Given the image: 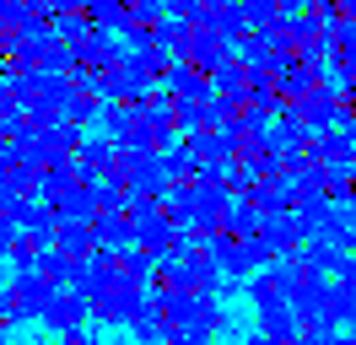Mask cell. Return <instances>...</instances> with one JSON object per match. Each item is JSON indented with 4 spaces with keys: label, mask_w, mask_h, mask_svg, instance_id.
I'll return each mask as SVG.
<instances>
[{
    "label": "cell",
    "mask_w": 356,
    "mask_h": 345,
    "mask_svg": "<svg viewBox=\"0 0 356 345\" xmlns=\"http://www.w3.org/2000/svg\"><path fill=\"white\" fill-rule=\"evenodd\" d=\"M49 17H76V11H87V0H38Z\"/></svg>",
    "instance_id": "cell-24"
},
{
    "label": "cell",
    "mask_w": 356,
    "mask_h": 345,
    "mask_svg": "<svg viewBox=\"0 0 356 345\" xmlns=\"http://www.w3.org/2000/svg\"><path fill=\"white\" fill-rule=\"evenodd\" d=\"M76 270H81V259L60 254V248H49V254L38 259V275H44V280H54V286H76Z\"/></svg>",
    "instance_id": "cell-15"
},
{
    "label": "cell",
    "mask_w": 356,
    "mask_h": 345,
    "mask_svg": "<svg viewBox=\"0 0 356 345\" xmlns=\"http://www.w3.org/2000/svg\"><path fill=\"white\" fill-rule=\"evenodd\" d=\"M248 302L254 307H270V302H286V286L275 270H259V275H248Z\"/></svg>",
    "instance_id": "cell-20"
},
{
    "label": "cell",
    "mask_w": 356,
    "mask_h": 345,
    "mask_svg": "<svg viewBox=\"0 0 356 345\" xmlns=\"http://www.w3.org/2000/svg\"><path fill=\"white\" fill-rule=\"evenodd\" d=\"M0 141H6V129H0Z\"/></svg>",
    "instance_id": "cell-31"
},
{
    "label": "cell",
    "mask_w": 356,
    "mask_h": 345,
    "mask_svg": "<svg viewBox=\"0 0 356 345\" xmlns=\"http://www.w3.org/2000/svg\"><path fill=\"white\" fill-rule=\"evenodd\" d=\"M130 335H135V345H162L168 340V319H162L156 307H146V313L130 323Z\"/></svg>",
    "instance_id": "cell-23"
},
{
    "label": "cell",
    "mask_w": 356,
    "mask_h": 345,
    "mask_svg": "<svg viewBox=\"0 0 356 345\" xmlns=\"http://www.w3.org/2000/svg\"><path fill=\"white\" fill-rule=\"evenodd\" d=\"M156 270V259L146 254V248H140V243H130V248H124V254H119V275L130 280V286H146V275H152Z\"/></svg>",
    "instance_id": "cell-19"
},
{
    "label": "cell",
    "mask_w": 356,
    "mask_h": 345,
    "mask_svg": "<svg viewBox=\"0 0 356 345\" xmlns=\"http://www.w3.org/2000/svg\"><path fill=\"white\" fill-rule=\"evenodd\" d=\"M54 216H60V221H97V189H92V184H76V189L54 205Z\"/></svg>",
    "instance_id": "cell-13"
},
{
    "label": "cell",
    "mask_w": 356,
    "mask_h": 345,
    "mask_svg": "<svg viewBox=\"0 0 356 345\" xmlns=\"http://www.w3.org/2000/svg\"><path fill=\"white\" fill-rule=\"evenodd\" d=\"M254 323H259V335H270V340H297V335H302V319H297V307H291V302L254 307Z\"/></svg>",
    "instance_id": "cell-8"
},
{
    "label": "cell",
    "mask_w": 356,
    "mask_h": 345,
    "mask_svg": "<svg viewBox=\"0 0 356 345\" xmlns=\"http://www.w3.org/2000/svg\"><path fill=\"white\" fill-rule=\"evenodd\" d=\"M0 345H22V340H0Z\"/></svg>",
    "instance_id": "cell-30"
},
{
    "label": "cell",
    "mask_w": 356,
    "mask_h": 345,
    "mask_svg": "<svg viewBox=\"0 0 356 345\" xmlns=\"http://www.w3.org/2000/svg\"><path fill=\"white\" fill-rule=\"evenodd\" d=\"M11 286H17V291H22L27 302H33V313H38V319L49 313V302L60 297V286H54V280H44L38 270H33V275H11Z\"/></svg>",
    "instance_id": "cell-14"
},
{
    "label": "cell",
    "mask_w": 356,
    "mask_h": 345,
    "mask_svg": "<svg viewBox=\"0 0 356 345\" xmlns=\"http://www.w3.org/2000/svg\"><path fill=\"white\" fill-rule=\"evenodd\" d=\"M119 254H103V248H97V254L92 259H81V270H76V291H81V297H108L113 286H119Z\"/></svg>",
    "instance_id": "cell-5"
},
{
    "label": "cell",
    "mask_w": 356,
    "mask_h": 345,
    "mask_svg": "<svg viewBox=\"0 0 356 345\" xmlns=\"http://www.w3.org/2000/svg\"><path fill=\"white\" fill-rule=\"evenodd\" d=\"M113 178H124L130 194H156V200H162V189L173 184V178H168V162H162V151H156V146H124V151H119V172H113Z\"/></svg>",
    "instance_id": "cell-1"
},
{
    "label": "cell",
    "mask_w": 356,
    "mask_h": 345,
    "mask_svg": "<svg viewBox=\"0 0 356 345\" xmlns=\"http://www.w3.org/2000/svg\"><path fill=\"white\" fill-rule=\"evenodd\" d=\"M334 345H356V329H340V340Z\"/></svg>",
    "instance_id": "cell-28"
},
{
    "label": "cell",
    "mask_w": 356,
    "mask_h": 345,
    "mask_svg": "<svg viewBox=\"0 0 356 345\" xmlns=\"http://www.w3.org/2000/svg\"><path fill=\"white\" fill-rule=\"evenodd\" d=\"M211 86H216V97H227V103L248 108V92H254V70H248L243 60H227L216 76H211Z\"/></svg>",
    "instance_id": "cell-9"
},
{
    "label": "cell",
    "mask_w": 356,
    "mask_h": 345,
    "mask_svg": "<svg viewBox=\"0 0 356 345\" xmlns=\"http://www.w3.org/2000/svg\"><path fill=\"white\" fill-rule=\"evenodd\" d=\"M227 60H238V43L222 38V33H211V27H195V43H189V65L205 70V76H216Z\"/></svg>",
    "instance_id": "cell-6"
},
{
    "label": "cell",
    "mask_w": 356,
    "mask_h": 345,
    "mask_svg": "<svg viewBox=\"0 0 356 345\" xmlns=\"http://www.w3.org/2000/svg\"><path fill=\"white\" fill-rule=\"evenodd\" d=\"M17 162V151H11V141H0V178H6V168Z\"/></svg>",
    "instance_id": "cell-26"
},
{
    "label": "cell",
    "mask_w": 356,
    "mask_h": 345,
    "mask_svg": "<svg viewBox=\"0 0 356 345\" xmlns=\"http://www.w3.org/2000/svg\"><path fill=\"white\" fill-rule=\"evenodd\" d=\"M92 189H97V211H130V184H124V178H97V184H92Z\"/></svg>",
    "instance_id": "cell-22"
},
{
    "label": "cell",
    "mask_w": 356,
    "mask_h": 345,
    "mask_svg": "<svg viewBox=\"0 0 356 345\" xmlns=\"http://www.w3.org/2000/svg\"><path fill=\"white\" fill-rule=\"evenodd\" d=\"M97 27H92V17L87 11H76V17H54V38L65 43V49H81V43L92 38Z\"/></svg>",
    "instance_id": "cell-21"
},
{
    "label": "cell",
    "mask_w": 356,
    "mask_h": 345,
    "mask_svg": "<svg viewBox=\"0 0 356 345\" xmlns=\"http://www.w3.org/2000/svg\"><path fill=\"white\" fill-rule=\"evenodd\" d=\"M27 319H38L33 302H27L17 286H0V329H17V323H27Z\"/></svg>",
    "instance_id": "cell-16"
},
{
    "label": "cell",
    "mask_w": 356,
    "mask_h": 345,
    "mask_svg": "<svg viewBox=\"0 0 356 345\" xmlns=\"http://www.w3.org/2000/svg\"><path fill=\"white\" fill-rule=\"evenodd\" d=\"M243 345H297V340H270V335H259V329H254V335H248Z\"/></svg>",
    "instance_id": "cell-27"
},
{
    "label": "cell",
    "mask_w": 356,
    "mask_h": 345,
    "mask_svg": "<svg viewBox=\"0 0 356 345\" xmlns=\"http://www.w3.org/2000/svg\"><path fill=\"white\" fill-rule=\"evenodd\" d=\"M259 227H265V211L254 205V200H232V211H227V221H222V232L227 237H238V243H248V237H259Z\"/></svg>",
    "instance_id": "cell-11"
},
{
    "label": "cell",
    "mask_w": 356,
    "mask_h": 345,
    "mask_svg": "<svg viewBox=\"0 0 356 345\" xmlns=\"http://www.w3.org/2000/svg\"><path fill=\"white\" fill-rule=\"evenodd\" d=\"M243 11H248V27H254V33H270V27L286 22V0H243Z\"/></svg>",
    "instance_id": "cell-17"
},
{
    "label": "cell",
    "mask_w": 356,
    "mask_h": 345,
    "mask_svg": "<svg viewBox=\"0 0 356 345\" xmlns=\"http://www.w3.org/2000/svg\"><path fill=\"white\" fill-rule=\"evenodd\" d=\"M152 307V297H146V286H130V280H119L108 297H97V323H124L130 329L140 313Z\"/></svg>",
    "instance_id": "cell-3"
},
{
    "label": "cell",
    "mask_w": 356,
    "mask_h": 345,
    "mask_svg": "<svg viewBox=\"0 0 356 345\" xmlns=\"http://www.w3.org/2000/svg\"><path fill=\"white\" fill-rule=\"evenodd\" d=\"M162 162H168V178L173 184H195V172H200V157H195V146L178 135L173 146H162Z\"/></svg>",
    "instance_id": "cell-12"
},
{
    "label": "cell",
    "mask_w": 356,
    "mask_h": 345,
    "mask_svg": "<svg viewBox=\"0 0 356 345\" xmlns=\"http://www.w3.org/2000/svg\"><path fill=\"white\" fill-rule=\"evenodd\" d=\"M92 313H97V302H92V297H81L76 286H60V297L49 302V313H44L38 323H44V329H54L60 340H70V335L92 329Z\"/></svg>",
    "instance_id": "cell-2"
},
{
    "label": "cell",
    "mask_w": 356,
    "mask_h": 345,
    "mask_svg": "<svg viewBox=\"0 0 356 345\" xmlns=\"http://www.w3.org/2000/svg\"><path fill=\"white\" fill-rule=\"evenodd\" d=\"M334 280H340L346 291H356V254H346V259H340V270H334Z\"/></svg>",
    "instance_id": "cell-25"
},
{
    "label": "cell",
    "mask_w": 356,
    "mask_h": 345,
    "mask_svg": "<svg viewBox=\"0 0 356 345\" xmlns=\"http://www.w3.org/2000/svg\"><path fill=\"white\" fill-rule=\"evenodd\" d=\"M92 27H108V33H124V17H130V0H87Z\"/></svg>",
    "instance_id": "cell-18"
},
{
    "label": "cell",
    "mask_w": 356,
    "mask_h": 345,
    "mask_svg": "<svg viewBox=\"0 0 356 345\" xmlns=\"http://www.w3.org/2000/svg\"><path fill=\"white\" fill-rule=\"evenodd\" d=\"M22 345H54V340H22Z\"/></svg>",
    "instance_id": "cell-29"
},
{
    "label": "cell",
    "mask_w": 356,
    "mask_h": 345,
    "mask_svg": "<svg viewBox=\"0 0 356 345\" xmlns=\"http://www.w3.org/2000/svg\"><path fill=\"white\" fill-rule=\"evenodd\" d=\"M130 6H135V0H130Z\"/></svg>",
    "instance_id": "cell-32"
},
{
    "label": "cell",
    "mask_w": 356,
    "mask_h": 345,
    "mask_svg": "<svg viewBox=\"0 0 356 345\" xmlns=\"http://www.w3.org/2000/svg\"><path fill=\"white\" fill-rule=\"evenodd\" d=\"M92 237H97V248L103 254H124L135 243V227L124 211H97V221H92Z\"/></svg>",
    "instance_id": "cell-7"
},
{
    "label": "cell",
    "mask_w": 356,
    "mask_h": 345,
    "mask_svg": "<svg viewBox=\"0 0 356 345\" xmlns=\"http://www.w3.org/2000/svg\"><path fill=\"white\" fill-rule=\"evenodd\" d=\"M156 92H168V97H184V103H211V97H216L211 76H205V70H195L189 60H173V65H168Z\"/></svg>",
    "instance_id": "cell-4"
},
{
    "label": "cell",
    "mask_w": 356,
    "mask_h": 345,
    "mask_svg": "<svg viewBox=\"0 0 356 345\" xmlns=\"http://www.w3.org/2000/svg\"><path fill=\"white\" fill-rule=\"evenodd\" d=\"M54 248L70 259H92L97 254V237H92V221H60L54 227Z\"/></svg>",
    "instance_id": "cell-10"
}]
</instances>
